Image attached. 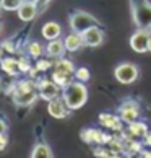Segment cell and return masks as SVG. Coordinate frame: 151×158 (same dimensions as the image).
I'll return each mask as SVG.
<instances>
[{
	"instance_id": "1",
	"label": "cell",
	"mask_w": 151,
	"mask_h": 158,
	"mask_svg": "<svg viewBox=\"0 0 151 158\" xmlns=\"http://www.w3.org/2000/svg\"><path fill=\"white\" fill-rule=\"evenodd\" d=\"M62 98L72 111L80 109L88 101V88L85 86L83 81H72L62 90Z\"/></svg>"
},
{
	"instance_id": "2",
	"label": "cell",
	"mask_w": 151,
	"mask_h": 158,
	"mask_svg": "<svg viewBox=\"0 0 151 158\" xmlns=\"http://www.w3.org/2000/svg\"><path fill=\"white\" fill-rule=\"evenodd\" d=\"M132 20L137 28L151 31V2L149 0H130Z\"/></svg>"
},
{
	"instance_id": "3",
	"label": "cell",
	"mask_w": 151,
	"mask_h": 158,
	"mask_svg": "<svg viewBox=\"0 0 151 158\" xmlns=\"http://www.w3.org/2000/svg\"><path fill=\"white\" fill-rule=\"evenodd\" d=\"M68 21H70L72 31L80 33V34L85 33L86 30H89V28H93V26H101L99 20L94 18V16L91 13H88V11H83V10L73 11L70 15V18H68Z\"/></svg>"
},
{
	"instance_id": "4",
	"label": "cell",
	"mask_w": 151,
	"mask_h": 158,
	"mask_svg": "<svg viewBox=\"0 0 151 158\" xmlns=\"http://www.w3.org/2000/svg\"><path fill=\"white\" fill-rule=\"evenodd\" d=\"M138 75H140V70L132 62H122L114 69V77L122 85H132L133 81H137Z\"/></svg>"
},
{
	"instance_id": "5",
	"label": "cell",
	"mask_w": 151,
	"mask_h": 158,
	"mask_svg": "<svg viewBox=\"0 0 151 158\" xmlns=\"http://www.w3.org/2000/svg\"><path fill=\"white\" fill-rule=\"evenodd\" d=\"M149 36H151V31L137 28V31L130 36V48L135 51V52H138V54L148 52V41H149Z\"/></svg>"
},
{
	"instance_id": "6",
	"label": "cell",
	"mask_w": 151,
	"mask_h": 158,
	"mask_svg": "<svg viewBox=\"0 0 151 158\" xmlns=\"http://www.w3.org/2000/svg\"><path fill=\"white\" fill-rule=\"evenodd\" d=\"M38 96H39L38 90H21L18 86H15L13 95H11L15 104H18V106H30L38 99Z\"/></svg>"
},
{
	"instance_id": "7",
	"label": "cell",
	"mask_w": 151,
	"mask_h": 158,
	"mask_svg": "<svg viewBox=\"0 0 151 158\" xmlns=\"http://www.w3.org/2000/svg\"><path fill=\"white\" fill-rule=\"evenodd\" d=\"M47 111H49V114L52 116V118H55V119H65L68 114H70V108L67 106V103L63 101V98L62 96H57L54 99H50L49 104H47Z\"/></svg>"
},
{
	"instance_id": "8",
	"label": "cell",
	"mask_w": 151,
	"mask_h": 158,
	"mask_svg": "<svg viewBox=\"0 0 151 158\" xmlns=\"http://www.w3.org/2000/svg\"><path fill=\"white\" fill-rule=\"evenodd\" d=\"M38 91H39V96L42 99L50 101V99H54L60 95V86L54 80H42L38 83Z\"/></svg>"
},
{
	"instance_id": "9",
	"label": "cell",
	"mask_w": 151,
	"mask_h": 158,
	"mask_svg": "<svg viewBox=\"0 0 151 158\" xmlns=\"http://www.w3.org/2000/svg\"><path fill=\"white\" fill-rule=\"evenodd\" d=\"M81 36H83L85 46H88V48H97V46H101L104 43L106 34H104V31L99 26H93L89 30H86L85 33H81Z\"/></svg>"
},
{
	"instance_id": "10",
	"label": "cell",
	"mask_w": 151,
	"mask_h": 158,
	"mask_svg": "<svg viewBox=\"0 0 151 158\" xmlns=\"http://www.w3.org/2000/svg\"><path fill=\"white\" fill-rule=\"evenodd\" d=\"M119 114L120 119L127 122V124H132V122L138 121L140 118V109H138V104L133 101H125L122 106L119 108Z\"/></svg>"
},
{
	"instance_id": "11",
	"label": "cell",
	"mask_w": 151,
	"mask_h": 158,
	"mask_svg": "<svg viewBox=\"0 0 151 158\" xmlns=\"http://www.w3.org/2000/svg\"><path fill=\"white\" fill-rule=\"evenodd\" d=\"M81 139H83V142H86V143H93V142H96V143H109L112 137L102 134L101 131H97V129H86V131L81 132Z\"/></svg>"
},
{
	"instance_id": "12",
	"label": "cell",
	"mask_w": 151,
	"mask_h": 158,
	"mask_svg": "<svg viewBox=\"0 0 151 158\" xmlns=\"http://www.w3.org/2000/svg\"><path fill=\"white\" fill-rule=\"evenodd\" d=\"M16 11H18V16H20L21 21H31V20L36 18V15H38V3L23 2Z\"/></svg>"
},
{
	"instance_id": "13",
	"label": "cell",
	"mask_w": 151,
	"mask_h": 158,
	"mask_svg": "<svg viewBox=\"0 0 151 158\" xmlns=\"http://www.w3.org/2000/svg\"><path fill=\"white\" fill-rule=\"evenodd\" d=\"M46 52H47L49 57L60 59V57H63V54L67 52L65 43H63L62 39H52V41H49V44L46 46Z\"/></svg>"
},
{
	"instance_id": "14",
	"label": "cell",
	"mask_w": 151,
	"mask_h": 158,
	"mask_svg": "<svg viewBox=\"0 0 151 158\" xmlns=\"http://www.w3.org/2000/svg\"><path fill=\"white\" fill-rule=\"evenodd\" d=\"M99 124L102 127L112 129V131H122V119L120 116L115 114H107V113L99 114Z\"/></svg>"
},
{
	"instance_id": "15",
	"label": "cell",
	"mask_w": 151,
	"mask_h": 158,
	"mask_svg": "<svg viewBox=\"0 0 151 158\" xmlns=\"http://www.w3.org/2000/svg\"><path fill=\"white\" fill-rule=\"evenodd\" d=\"M63 43H65V49H67L68 52H77L78 49H81V48L85 46L83 36H81L80 33H75V31H72L68 36H65Z\"/></svg>"
},
{
	"instance_id": "16",
	"label": "cell",
	"mask_w": 151,
	"mask_h": 158,
	"mask_svg": "<svg viewBox=\"0 0 151 158\" xmlns=\"http://www.w3.org/2000/svg\"><path fill=\"white\" fill-rule=\"evenodd\" d=\"M41 33H42V38L47 39V41L59 39L60 34H62V26L59 25V23H55V21H47V23L42 26Z\"/></svg>"
},
{
	"instance_id": "17",
	"label": "cell",
	"mask_w": 151,
	"mask_h": 158,
	"mask_svg": "<svg viewBox=\"0 0 151 158\" xmlns=\"http://www.w3.org/2000/svg\"><path fill=\"white\" fill-rule=\"evenodd\" d=\"M0 64H2V70H3V72L11 75V77H16V75L20 73V65H18V60H16V59L7 57V59H3Z\"/></svg>"
},
{
	"instance_id": "18",
	"label": "cell",
	"mask_w": 151,
	"mask_h": 158,
	"mask_svg": "<svg viewBox=\"0 0 151 158\" xmlns=\"http://www.w3.org/2000/svg\"><path fill=\"white\" fill-rule=\"evenodd\" d=\"M129 134L133 137H143L148 135V126L145 124V122H140V121H135L129 124Z\"/></svg>"
},
{
	"instance_id": "19",
	"label": "cell",
	"mask_w": 151,
	"mask_h": 158,
	"mask_svg": "<svg viewBox=\"0 0 151 158\" xmlns=\"http://www.w3.org/2000/svg\"><path fill=\"white\" fill-rule=\"evenodd\" d=\"M52 80H54L55 83L63 90L67 85L72 83V73H65V72H60V70H54V73H52Z\"/></svg>"
},
{
	"instance_id": "20",
	"label": "cell",
	"mask_w": 151,
	"mask_h": 158,
	"mask_svg": "<svg viewBox=\"0 0 151 158\" xmlns=\"http://www.w3.org/2000/svg\"><path fill=\"white\" fill-rule=\"evenodd\" d=\"M31 158H52V152L46 143H38L33 150Z\"/></svg>"
},
{
	"instance_id": "21",
	"label": "cell",
	"mask_w": 151,
	"mask_h": 158,
	"mask_svg": "<svg viewBox=\"0 0 151 158\" xmlns=\"http://www.w3.org/2000/svg\"><path fill=\"white\" fill-rule=\"evenodd\" d=\"M55 70H60V72H65V73H75V70H77V69H75L72 60L60 57V59L55 62Z\"/></svg>"
},
{
	"instance_id": "22",
	"label": "cell",
	"mask_w": 151,
	"mask_h": 158,
	"mask_svg": "<svg viewBox=\"0 0 151 158\" xmlns=\"http://www.w3.org/2000/svg\"><path fill=\"white\" fill-rule=\"evenodd\" d=\"M28 56L33 57V59H39L41 56H42V52H44V48L41 46V43H38V41H33V43L28 44Z\"/></svg>"
},
{
	"instance_id": "23",
	"label": "cell",
	"mask_w": 151,
	"mask_h": 158,
	"mask_svg": "<svg viewBox=\"0 0 151 158\" xmlns=\"http://www.w3.org/2000/svg\"><path fill=\"white\" fill-rule=\"evenodd\" d=\"M23 2L25 0H0V7L7 11H13V10H18Z\"/></svg>"
},
{
	"instance_id": "24",
	"label": "cell",
	"mask_w": 151,
	"mask_h": 158,
	"mask_svg": "<svg viewBox=\"0 0 151 158\" xmlns=\"http://www.w3.org/2000/svg\"><path fill=\"white\" fill-rule=\"evenodd\" d=\"M89 78H91V73H89V70L86 69V67H78L77 70H75V80L86 83Z\"/></svg>"
},
{
	"instance_id": "25",
	"label": "cell",
	"mask_w": 151,
	"mask_h": 158,
	"mask_svg": "<svg viewBox=\"0 0 151 158\" xmlns=\"http://www.w3.org/2000/svg\"><path fill=\"white\" fill-rule=\"evenodd\" d=\"M52 67V62L47 60V59H39L36 62V69L39 70V72H46V70H49Z\"/></svg>"
},
{
	"instance_id": "26",
	"label": "cell",
	"mask_w": 151,
	"mask_h": 158,
	"mask_svg": "<svg viewBox=\"0 0 151 158\" xmlns=\"http://www.w3.org/2000/svg\"><path fill=\"white\" fill-rule=\"evenodd\" d=\"M18 65H20V72H30V70L33 69L30 60L26 59V57H21V59H18Z\"/></svg>"
},
{
	"instance_id": "27",
	"label": "cell",
	"mask_w": 151,
	"mask_h": 158,
	"mask_svg": "<svg viewBox=\"0 0 151 158\" xmlns=\"http://www.w3.org/2000/svg\"><path fill=\"white\" fill-rule=\"evenodd\" d=\"M2 48H5V51H8V52H15L16 49H15V46L10 43V41H5V43L2 44Z\"/></svg>"
},
{
	"instance_id": "28",
	"label": "cell",
	"mask_w": 151,
	"mask_h": 158,
	"mask_svg": "<svg viewBox=\"0 0 151 158\" xmlns=\"http://www.w3.org/2000/svg\"><path fill=\"white\" fill-rule=\"evenodd\" d=\"M7 134V122L0 118V135H5Z\"/></svg>"
},
{
	"instance_id": "29",
	"label": "cell",
	"mask_w": 151,
	"mask_h": 158,
	"mask_svg": "<svg viewBox=\"0 0 151 158\" xmlns=\"http://www.w3.org/2000/svg\"><path fill=\"white\" fill-rule=\"evenodd\" d=\"M8 140H7V135H0V152H2L5 147H7Z\"/></svg>"
},
{
	"instance_id": "30",
	"label": "cell",
	"mask_w": 151,
	"mask_h": 158,
	"mask_svg": "<svg viewBox=\"0 0 151 158\" xmlns=\"http://www.w3.org/2000/svg\"><path fill=\"white\" fill-rule=\"evenodd\" d=\"M145 145H148V147H151V134H148V135H145Z\"/></svg>"
},
{
	"instance_id": "31",
	"label": "cell",
	"mask_w": 151,
	"mask_h": 158,
	"mask_svg": "<svg viewBox=\"0 0 151 158\" xmlns=\"http://www.w3.org/2000/svg\"><path fill=\"white\" fill-rule=\"evenodd\" d=\"M143 158H151V152H143Z\"/></svg>"
},
{
	"instance_id": "32",
	"label": "cell",
	"mask_w": 151,
	"mask_h": 158,
	"mask_svg": "<svg viewBox=\"0 0 151 158\" xmlns=\"http://www.w3.org/2000/svg\"><path fill=\"white\" fill-rule=\"evenodd\" d=\"M2 60H3V48L0 46V62H2Z\"/></svg>"
},
{
	"instance_id": "33",
	"label": "cell",
	"mask_w": 151,
	"mask_h": 158,
	"mask_svg": "<svg viewBox=\"0 0 151 158\" xmlns=\"http://www.w3.org/2000/svg\"><path fill=\"white\" fill-rule=\"evenodd\" d=\"M148 52H151V36H149V41H148Z\"/></svg>"
},
{
	"instance_id": "34",
	"label": "cell",
	"mask_w": 151,
	"mask_h": 158,
	"mask_svg": "<svg viewBox=\"0 0 151 158\" xmlns=\"http://www.w3.org/2000/svg\"><path fill=\"white\" fill-rule=\"evenodd\" d=\"M25 2H31V3H39L41 0H25Z\"/></svg>"
},
{
	"instance_id": "35",
	"label": "cell",
	"mask_w": 151,
	"mask_h": 158,
	"mask_svg": "<svg viewBox=\"0 0 151 158\" xmlns=\"http://www.w3.org/2000/svg\"><path fill=\"white\" fill-rule=\"evenodd\" d=\"M41 2H42V3H49L50 0H41Z\"/></svg>"
},
{
	"instance_id": "36",
	"label": "cell",
	"mask_w": 151,
	"mask_h": 158,
	"mask_svg": "<svg viewBox=\"0 0 151 158\" xmlns=\"http://www.w3.org/2000/svg\"><path fill=\"white\" fill-rule=\"evenodd\" d=\"M0 33H2V23H0Z\"/></svg>"
}]
</instances>
